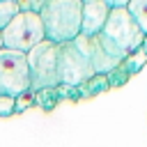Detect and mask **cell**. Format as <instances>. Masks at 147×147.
<instances>
[{
	"mask_svg": "<svg viewBox=\"0 0 147 147\" xmlns=\"http://www.w3.org/2000/svg\"><path fill=\"white\" fill-rule=\"evenodd\" d=\"M14 2H16L18 11H39L37 0H14Z\"/></svg>",
	"mask_w": 147,
	"mask_h": 147,
	"instance_id": "cell-14",
	"label": "cell"
},
{
	"mask_svg": "<svg viewBox=\"0 0 147 147\" xmlns=\"http://www.w3.org/2000/svg\"><path fill=\"white\" fill-rule=\"evenodd\" d=\"M16 14H18V7L14 0H0V30H5Z\"/></svg>",
	"mask_w": 147,
	"mask_h": 147,
	"instance_id": "cell-11",
	"label": "cell"
},
{
	"mask_svg": "<svg viewBox=\"0 0 147 147\" xmlns=\"http://www.w3.org/2000/svg\"><path fill=\"white\" fill-rule=\"evenodd\" d=\"M0 51H2V30H0Z\"/></svg>",
	"mask_w": 147,
	"mask_h": 147,
	"instance_id": "cell-18",
	"label": "cell"
},
{
	"mask_svg": "<svg viewBox=\"0 0 147 147\" xmlns=\"http://www.w3.org/2000/svg\"><path fill=\"white\" fill-rule=\"evenodd\" d=\"M57 44L44 39L37 44L32 51L25 53L28 57V71H30V90L41 92V90H53L60 85L57 78Z\"/></svg>",
	"mask_w": 147,
	"mask_h": 147,
	"instance_id": "cell-2",
	"label": "cell"
},
{
	"mask_svg": "<svg viewBox=\"0 0 147 147\" xmlns=\"http://www.w3.org/2000/svg\"><path fill=\"white\" fill-rule=\"evenodd\" d=\"M80 87H85V94H99V92H103V90H108L110 85H108V76L106 74H94L85 85H80Z\"/></svg>",
	"mask_w": 147,
	"mask_h": 147,
	"instance_id": "cell-10",
	"label": "cell"
},
{
	"mask_svg": "<svg viewBox=\"0 0 147 147\" xmlns=\"http://www.w3.org/2000/svg\"><path fill=\"white\" fill-rule=\"evenodd\" d=\"M83 0H46L39 9L46 39L53 44H69L80 34Z\"/></svg>",
	"mask_w": 147,
	"mask_h": 147,
	"instance_id": "cell-1",
	"label": "cell"
},
{
	"mask_svg": "<svg viewBox=\"0 0 147 147\" xmlns=\"http://www.w3.org/2000/svg\"><path fill=\"white\" fill-rule=\"evenodd\" d=\"M110 5L106 0H83V16H80V34H99L108 21Z\"/></svg>",
	"mask_w": 147,
	"mask_h": 147,
	"instance_id": "cell-7",
	"label": "cell"
},
{
	"mask_svg": "<svg viewBox=\"0 0 147 147\" xmlns=\"http://www.w3.org/2000/svg\"><path fill=\"white\" fill-rule=\"evenodd\" d=\"M147 64V53L142 51V48H138V51H133L131 55H126L124 60H122V67L133 76V74H138L142 67Z\"/></svg>",
	"mask_w": 147,
	"mask_h": 147,
	"instance_id": "cell-9",
	"label": "cell"
},
{
	"mask_svg": "<svg viewBox=\"0 0 147 147\" xmlns=\"http://www.w3.org/2000/svg\"><path fill=\"white\" fill-rule=\"evenodd\" d=\"M32 103H34V92L30 90V92H25V94L16 96V113L25 110V108H28V106H32Z\"/></svg>",
	"mask_w": 147,
	"mask_h": 147,
	"instance_id": "cell-13",
	"label": "cell"
},
{
	"mask_svg": "<svg viewBox=\"0 0 147 147\" xmlns=\"http://www.w3.org/2000/svg\"><path fill=\"white\" fill-rule=\"evenodd\" d=\"M92 76H94V69H92L87 55H83L74 41L60 44V48H57V78H60V85L80 87Z\"/></svg>",
	"mask_w": 147,
	"mask_h": 147,
	"instance_id": "cell-6",
	"label": "cell"
},
{
	"mask_svg": "<svg viewBox=\"0 0 147 147\" xmlns=\"http://www.w3.org/2000/svg\"><path fill=\"white\" fill-rule=\"evenodd\" d=\"M46 39L39 11H18L2 30V48L28 53Z\"/></svg>",
	"mask_w": 147,
	"mask_h": 147,
	"instance_id": "cell-3",
	"label": "cell"
},
{
	"mask_svg": "<svg viewBox=\"0 0 147 147\" xmlns=\"http://www.w3.org/2000/svg\"><path fill=\"white\" fill-rule=\"evenodd\" d=\"M108 5H110V9H117V7H126L129 5V0H106Z\"/></svg>",
	"mask_w": 147,
	"mask_h": 147,
	"instance_id": "cell-15",
	"label": "cell"
},
{
	"mask_svg": "<svg viewBox=\"0 0 147 147\" xmlns=\"http://www.w3.org/2000/svg\"><path fill=\"white\" fill-rule=\"evenodd\" d=\"M44 2H46V0H37V5H39V9H41V5H44Z\"/></svg>",
	"mask_w": 147,
	"mask_h": 147,
	"instance_id": "cell-17",
	"label": "cell"
},
{
	"mask_svg": "<svg viewBox=\"0 0 147 147\" xmlns=\"http://www.w3.org/2000/svg\"><path fill=\"white\" fill-rule=\"evenodd\" d=\"M140 48H142V51L147 53V32H145V39H142V46H140Z\"/></svg>",
	"mask_w": 147,
	"mask_h": 147,
	"instance_id": "cell-16",
	"label": "cell"
},
{
	"mask_svg": "<svg viewBox=\"0 0 147 147\" xmlns=\"http://www.w3.org/2000/svg\"><path fill=\"white\" fill-rule=\"evenodd\" d=\"M14 113H16V99L7 96V94H0V117H9Z\"/></svg>",
	"mask_w": 147,
	"mask_h": 147,
	"instance_id": "cell-12",
	"label": "cell"
},
{
	"mask_svg": "<svg viewBox=\"0 0 147 147\" xmlns=\"http://www.w3.org/2000/svg\"><path fill=\"white\" fill-rule=\"evenodd\" d=\"M101 34H103L124 57L131 55L133 51H138V48L142 46V39H145V32H142L140 25L133 21V16L126 11V7L110 9L108 21H106Z\"/></svg>",
	"mask_w": 147,
	"mask_h": 147,
	"instance_id": "cell-4",
	"label": "cell"
},
{
	"mask_svg": "<svg viewBox=\"0 0 147 147\" xmlns=\"http://www.w3.org/2000/svg\"><path fill=\"white\" fill-rule=\"evenodd\" d=\"M126 11L133 16V21L140 25V30L147 32V0H129Z\"/></svg>",
	"mask_w": 147,
	"mask_h": 147,
	"instance_id": "cell-8",
	"label": "cell"
},
{
	"mask_svg": "<svg viewBox=\"0 0 147 147\" xmlns=\"http://www.w3.org/2000/svg\"><path fill=\"white\" fill-rule=\"evenodd\" d=\"M30 92V71H28V57L21 51H0V94L7 96H21Z\"/></svg>",
	"mask_w": 147,
	"mask_h": 147,
	"instance_id": "cell-5",
	"label": "cell"
}]
</instances>
